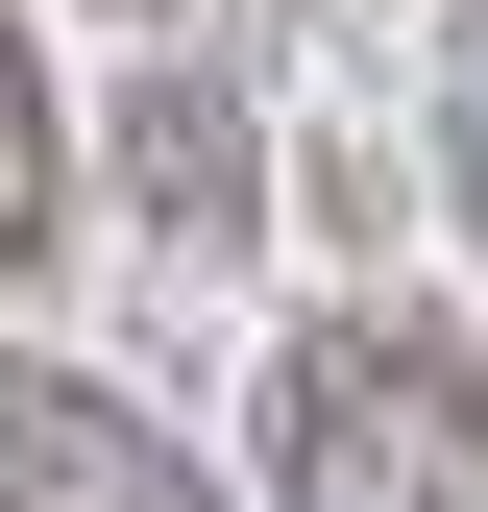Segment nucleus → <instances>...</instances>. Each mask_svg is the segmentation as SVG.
I'll use <instances>...</instances> for the list:
<instances>
[{
	"mask_svg": "<svg viewBox=\"0 0 488 512\" xmlns=\"http://www.w3.org/2000/svg\"><path fill=\"white\" fill-rule=\"evenodd\" d=\"M269 512H488V366L440 317H318L269 366Z\"/></svg>",
	"mask_w": 488,
	"mask_h": 512,
	"instance_id": "nucleus-1",
	"label": "nucleus"
},
{
	"mask_svg": "<svg viewBox=\"0 0 488 512\" xmlns=\"http://www.w3.org/2000/svg\"><path fill=\"white\" fill-rule=\"evenodd\" d=\"M0 512H220V488L171 464V439L122 415L98 366H49V342H0Z\"/></svg>",
	"mask_w": 488,
	"mask_h": 512,
	"instance_id": "nucleus-2",
	"label": "nucleus"
},
{
	"mask_svg": "<svg viewBox=\"0 0 488 512\" xmlns=\"http://www.w3.org/2000/svg\"><path fill=\"white\" fill-rule=\"evenodd\" d=\"M147 220L171 244H244V98L220 74H147Z\"/></svg>",
	"mask_w": 488,
	"mask_h": 512,
	"instance_id": "nucleus-3",
	"label": "nucleus"
},
{
	"mask_svg": "<svg viewBox=\"0 0 488 512\" xmlns=\"http://www.w3.org/2000/svg\"><path fill=\"white\" fill-rule=\"evenodd\" d=\"M49 220H74V122H49V49L0 0V269H49Z\"/></svg>",
	"mask_w": 488,
	"mask_h": 512,
	"instance_id": "nucleus-4",
	"label": "nucleus"
},
{
	"mask_svg": "<svg viewBox=\"0 0 488 512\" xmlns=\"http://www.w3.org/2000/svg\"><path fill=\"white\" fill-rule=\"evenodd\" d=\"M440 171H464V220H488V25H464V74H440Z\"/></svg>",
	"mask_w": 488,
	"mask_h": 512,
	"instance_id": "nucleus-5",
	"label": "nucleus"
}]
</instances>
